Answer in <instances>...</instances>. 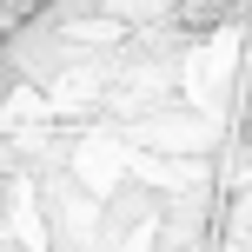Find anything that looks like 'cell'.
I'll list each match as a JSON object with an SVG mask.
<instances>
[{"label":"cell","instance_id":"cell-1","mask_svg":"<svg viewBox=\"0 0 252 252\" xmlns=\"http://www.w3.org/2000/svg\"><path fill=\"white\" fill-rule=\"evenodd\" d=\"M73 173H80V186L113 192L120 173H126V146H120V139H87V146L73 153Z\"/></svg>","mask_w":252,"mask_h":252}]
</instances>
